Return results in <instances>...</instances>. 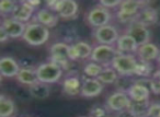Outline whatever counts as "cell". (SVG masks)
Wrapping results in <instances>:
<instances>
[{
	"mask_svg": "<svg viewBox=\"0 0 160 117\" xmlns=\"http://www.w3.org/2000/svg\"><path fill=\"white\" fill-rule=\"evenodd\" d=\"M149 5V1H137V0H124L118 8L116 19L121 23L131 24L136 20L138 13L142 8Z\"/></svg>",
	"mask_w": 160,
	"mask_h": 117,
	"instance_id": "obj_1",
	"label": "cell"
},
{
	"mask_svg": "<svg viewBox=\"0 0 160 117\" xmlns=\"http://www.w3.org/2000/svg\"><path fill=\"white\" fill-rule=\"evenodd\" d=\"M22 38L24 42H27L31 46H41L48 41L49 30L48 27H44L40 23L32 21L27 24Z\"/></svg>",
	"mask_w": 160,
	"mask_h": 117,
	"instance_id": "obj_2",
	"label": "cell"
},
{
	"mask_svg": "<svg viewBox=\"0 0 160 117\" xmlns=\"http://www.w3.org/2000/svg\"><path fill=\"white\" fill-rule=\"evenodd\" d=\"M138 59L133 54H118L114 58L111 67L122 77L135 76V69Z\"/></svg>",
	"mask_w": 160,
	"mask_h": 117,
	"instance_id": "obj_3",
	"label": "cell"
},
{
	"mask_svg": "<svg viewBox=\"0 0 160 117\" xmlns=\"http://www.w3.org/2000/svg\"><path fill=\"white\" fill-rule=\"evenodd\" d=\"M46 8L65 20L76 18L78 13V3L73 0H51L46 2Z\"/></svg>",
	"mask_w": 160,
	"mask_h": 117,
	"instance_id": "obj_4",
	"label": "cell"
},
{
	"mask_svg": "<svg viewBox=\"0 0 160 117\" xmlns=\"http://www.w3.org/2000/svg\"><path fill=\"white\" fill-rule=\"evenodd\" d=\"M62 70L64 69L60 66H58L57 64L48 61L41 64L36 68V73H38V81L46 84H51L59 81L62 76Z\"/></svg>",
	"mask_w": 160,
	"mask_h": 117,
	"instance_id": "obj_5",
	"label": "cell"
},
{
	"mask_svg": "<svg viewBox=\"0 0 160 117\" xmlns=\"http://www.w3.org/2000/svg\"><path fill=\"white\" fill-rule=\"evenodd\" d=\"M118 54L121 53L115 48V46L99 44L96 47H93L90 60L97 62V64H100L103 67H111L114 58Z\"/></svg>",
	"mask_w": 160,
	"mask_h": 117,
	"instance_id": "obj_6",
	"label": "cell"
},
{
	"mask_svg": "<svg viewBox=\"0 0 160 117\" xmlns=\"http://www.w3.org/2000/svg\"><path fill=\"white\" fill-rule=\"evenodd\" d=\"M112 14L110 12V9L101 6L100 3L93 6L90 8V10L86 14V19L89 25H91L94 29L104 27V25L110 24Z\"/></svg>",
	"mask_w": 160,
	"mask_h": 117,
	"instance_id": "obj_7",
	"label": "cell"
},
{
	"mask_svg": "<svg viewBox=\"0 0 160 117\" xmlns=\"http://www.w3.org/2000/svg\"><path fill=\"white\" fill-rule=\"evenodd\" d=\"M69 47H70V45L64 42H57L53 44L49 48V61L55 62L62 69H66L70 62Z\"/></svg>",
	"mask_w": 160,
	"mask_h": 117,
	"instance_id": "obj_8",
	"label": "cell"
},
{
	"mask_svg": "<svg viewBox=\"0 0 160 117\" xmlns=\"http://www.w3.org/2000/svg\"><path fill=\"white\" fill-rule=\"evenodd\" d=\"M132 104V100L126 91H116L112 93L105 102V108L111 112H122L128 110Z\"/></svg>",
	"mask_w": 160,
	"mask_h": 117,
	"instance_id": "obj_9",
	"label": "cell"
},
{
	"mask_svg": "<svg viewBox=\"0 0 160 117\" xmlns=\"http://www.w3.org/2000/svg\"><path fill=\"white\" fill-rule=\"evenodd\" d=\"M93 37L101 45L114 46V44H116L118 37H120V34H118V30H116V27L114 25L108 24L104 25V27L94 29Z\"/></svg>",
	"mask_w": 160,
	"mask_h": 117,
	"instance_id": "obj_10",
	"label": "cell"
},
{
	"mask_svg": "<svg viewBox=\"0 0 160 117\" xmlns=\"http://www.w3.org/2000/svg\"><path fill=\"white\" fill-rule=\"evenodd\" d=\"M126 34L131 35L134 40L136 41V43L138 44V46H142L147 43H150V37H151V32L148 29V27L142 24L138 21H134L131 24H128L126 29Z\"/></svg>",
	"mask_w": 160,
	"mask_h": 117,
	"instance_id": "obj_11",
	"label": "cell"
},
{
	"mask_svg": "<svg viewBox=\"0 0 160 117\" xmlns=\"http://www.w3.org/2000/svg\"><path fill=\"white\" fill-rule=\"evenodd\" d=\"M0 27L8 34L10 38H20L24 34L27 24L12 18H2Z\"/></svg>",
	"mask_w": 160,
	"mask_h": 117,
	"instance_id": "obj_12",
	"label": "cell"
},
{
	"mask_svg": "<svg viewBox=\"0 0 160 117\" xmlns=\"http://www.w3.org/2000/svg\"><path fill=\"white\" fill-rule=\"evenodd\" d=\"M93 48L91 45L88 44L87 42L79 41V42L71 44L69 47V59L71 61H76L79 59H87L91 57V54Z\"/></svg>",
	"mask_w": 160,
	"mask_h": 117,
	"instance_id": "obj_13",
	"label": "cell"
},
{
	"mask_svg": "<svg viewBox=\"0 0 160 117\" xmlns=\"http://www.w3.org/2000/svg\"><path fill=\"white\" fill-rule=\"evenodd\" d=\"M103 85L98 79L96 78H86L82 81V86H81V93L80 95L87 99L96 97L101 94L103 91Z\"/></svg>",
	"mask_w": 160,
	"mask_h": 117,
	"instance_id": "obj_14",
	"label": "cell"
},
{
	"mask_svg": "<svg viewBox=\"0 0 160 117\" xmlns=\"http://www.w3.org/2000/svg\"><path fill=\"white\" fill-rule=\"evenodd\" d=\"M59 17L56 12L52 11V10L47 9V8H43L35 12L33 17V22H38L40 24L44 25L46 27H54L57 25Z\"/></svg>",
	"mask_w": 160,
	"mask_h": 117,
	"instance_id": "obj_15",
	"label": "cell"
},
{
	"mask_svg": "<svg viewBox=\"0 0 160 117\" xmlns=\"http://www.w3.org/2000/svg\"><path fill=\"white\" fill-rule=\"evenodd\" d=\"M34 14H35V9L28 5L25 0H23V1H19L17 3L16 9L13 10L11 14V18L28 24V23H30L32 17H34Z\"/></svg>",
	"mask_w": 160,
	"mask_h": 117,
	"instance_id": "obj_16",
	"label": "cell"
},
{
	"mask_svg": "<svg viewBox=\"0 0 160 117\" xmlns=\"http://www.w3.org/2000/svg\"><path fill=\"white\" fill-rule=\"evenodd\" d=\"M21 67L16 59L9 56H3L0 59V73L3 78H17Z\"/></svg>",
	"mask_w": 160,
	"mask_h": 117,
	"instance_id": "obj_17",
	"label": "cell"
},
{
	"mask_svg": "<svg viewBox=\"0 0 160 117\" xmlns=\"http://www.w3.org/2000/svg\"><path fill=\"white\" fill-rule=\"evenodd\" d=\"M160 49L152 43H147L142 46L138 47L137 51H136V56H137L138 60H142V61L151 62L153 60L158 59Z\"/></svg>",
	"mask_w": 160,
	"mask_h": 117,
	"instance_id": "obj_18",
	"label": "cell"
},
{
	"mask_svg": "<svg viewBox=\"0 0 160 117\" xmlns=\"http://www.w3.org/2000/svg\"><path fill=\"white\" fill-rule=\"evenodd\" d=\"M126 93L131 97L132 101H147L150 96V90L148 86L135 81L131 84L128 89L126 90Z\"/></svg>",
	"mask_w": 160,
	"mask_h": 117,
	"instance_id": "obj_19",
	"label": "cell"
},
{
	"mask_svg": "<svg viewBox=\"0 0 160 117\" xmlns=\"http://www.w3.org/2000/svg\"><path fill=\"white\" fill-rule=\"evenodd\" d=\"M138 44L131 35L124 33L123 35H120L118 42L115 44V48L121 54H132L136 53L138 49Z\"/></svg>",
	"mask_w": 160,
	"mask_h": 117,
	"instance_id": "obj_20",
	"label": "cell"
},
{
	"mask_svg": "<svg viewBox=\"0 0 160 117\" xmlns=\"http://www.w3.org/2000/svg\"><path fill=\"white\" fill-rule=\"evenodd\" d=\"M157 20H158V11L156 8L151 7L150 2H149L148 6H146V7L140 10L137 18H136V21L146 25V27H150V25L155 24L157 22Z\"/></svg>",
	"mask_w": 160,
	"mask_h": 117,
	"instance_id": "obj_21",
	"label": "cell"
},
{
	"mask_svg": "<svg viewBox=\"0 0 160 117\" xmlns=\"http://www.w3.org/2000/svg\"><path fill=\"white\" fill-rule=\"evenodd\" d=\"M81 86L82 82L80 81L78 77H67L62 81V91L69 96H76V95L81 93Z\"/></svg>",
	"mask_w": 160,
	"mask_h": 117,
	"instance_id": "obj_22",
	"label": "cell"
},
{
	"mask_svg": "<svg viewBox=\"0 0 160 117\" xmlns=\"http://www.w3.org/2000/svg\"><path fill=\"white\" fill-rule=\"evenodd\" d=\"M17 80L20 83L25 84V85H33L34 83L38 82V73H36V68H30V67H22L17 76Z\"/></svg>",
	"mask_w": 160,
	"mask_h": 117,
	"instance_id": "obj_23",
	"label": "cell"
},
{
	"mask_svg": "<svg viewBox=\"0 0 160 117\" xmlns=\"http://www.w3.org/2000/svg\"><path fill=\"white\" fill-rule=\"evenodd\" d=\"M29 93L32 97L36 100H45L51 94V89L48 84L38 81L33 85L29 86Z\"/></svg>",
	"mask_w": 160,
	"mask_h": 117,
	"instance_id": "obj_24",
	"label": "cell"
},
{
	"mask_svg": "<svg viewBox=\"0 0 160 117\" xmlns=\"http://www.w3.org/2000/svg\"><path fill=\"white\" fill-rule=\"evenodd\" d=\"M16 113V104L9 96L0 95V117H11Z\"/></svg>",
	"mask_w": 160,
	"mask_h": 117,
	"instance_id": "obj_25",
	"label": "cell"
},
{
	"mask_svg": "<svg viewBox=\"0 0 160 117\" xmlns=\"http://www.w3.org/2000/svg\"><path fill=\"white\" fill-rule=\"evenodd\" d=\"M150 102L147 101H132L129 110L134 113L137 117H148V110L150 107Z\"/></svg>",
	"mask_w": 160,
	"mask_h": 117,
	"instance_id": "obj_26",
	"label": "cell"
},
{
	"mask_svg": "<svg viewBox=\"0 0 160 117\" xmlns=\"http://www.w3.org/2000/svg\"><path fill=\"white\" fill-rule=\"evenodd\" d=\"M98 80L103 84H113L118 80V73L112 67H104Z\"/></svg>",
	"mask_w": 160,
	"mask_h": 117,
	"instance_id": "obj_27",
	"label": "cell"
},
{
	"mask_svg": "<svg viewBox=\"0 0 160 117\" xmlns=\"http://www.w3.org/2000/svg\"><path fill=\"white\" fill-rule=\"evenodd\" d=\"M152 65L151 62L142 61V60H138L137 66L135 69V76H138L140 78H150L152 77Z\"/></svg>",
	"mask_w": 160,
	"mask_h": 117,
	"instance_id": "obj_28",
	"label": "cell"
},
{
	"mask_svg": "<svg viewBox=\"0 0 160 117\" xmlns=\"http://www.w3.org/2000/svg\"><path fill=\"white\" fill-rule=\"evenodd\" d=\"M103 69H104V67L101 66L100 64H97L94 61H90L88 64H86L85 67H83V73L88 78H96V79H98V77L101 75Z\"/></svg>",
	"mask_w": 160,
	"mask_h": 117,
	"instance_id": "obj_29",
	"label": "cell"
},
{
	"mask_svg": "<svg viewBox=\"0 0 160 117\" xmlns=\"http://www.w3.org/2000/svg\"><path fill=\"white\" fill-rule=\"evenodd\" d=\"M17 1L13 0H2L0 2V13L2 16V18H6L7 14H12L13 10L16 9Z\"/></svg>",
	"mask_w": 160,
	"mask_h": 117,
	"instance_id": "obj_30",
	"label": "cell"
},
{
	"mask_svg": "<svg viewBox=\"0 0 160 117\" xmlns=\"http://www.w3.org/2000/svg\"><path fill=\"white\" fill-rule=\"evenodd\" d=\"M89 117H107V110L100 105H94L90 108Z\"/></svg>",
	"mask_w": 160,
	"mask_h": 117,
	"instance_id": "obj_31",
	"label": "cell"
},
{
	"mask_svg": "<svg viewBox=\"0 0 160 117\" xmlns=\"http://www.w3.org/2000/svg\"><path fill=\"white\" fill-rule=\"evenodd\" d=\"M148 117H160V102H153L148 110Z\"/></svg>",
	"mask_w": 160,
	"mask_h": 117,
	"instance_id": "obj_32",
	"label": "cell"
},
{
	"mask_svg": "<svg viewBox=\"0 0 160 117\" xmlns=\"http://www.w3.org/2000/svg\"><path fill=\"white\" fill-rule=\"evenodd\" d=\"M121 2H122L121 0H101L99 3L108 9H112V8H118Z\"/></svg>",
	"mask_w": 160,
	"mask_h": 117,
	"instance_id": "obj_33",
	"label": "cell"
},
{
	"mask_svg": "<svg viewBox=\"0 0 160 117\" xmlns=\"http://www.w3.org/2000/svg\"><path fill=\"white\" fill-rule=\"evenodd\" d=\"M149 90H150V92H152L153 94H160V80L157 79V78L151 77Z\"/></svg>",
	"mask_w": 160,
	"mask_h": 117,
	"instance_id": "obj_34",
	"label": "cell"
},
{
	"mask_svg": "<svg viewBox=\"0 0 160 117\" xmlns=\"http://www.w3.org/2000/svg\"><path fill=\"white\" fill-rule=\"evenodd\" d=\"M116 117H137L131 110H122V112H118L116 114Z\"/></svg>",
	"mask_w": 160,
	"mask_h": 117,
	"instance_id": "obj_35",
	"label": "cell"
},
{
	"mask_svg": "<svg viewBox=\"0 0 160 117\" xmlns=\"http://www.w3.org/2000/svg\"><path fill=\"white\" fill-rule=\"evenodd\" d=\"M9 36H8V34L6 33L5 31H3L1 27H0V42L1 43H6L8 40H9Z\"/></svg>",
	"mask_w": 160,
	"mask_h": 117,
	"instance_id": "obj_36",
	"label": "cell"
},
{
	"mask_svg": "<svg viewBox=\"0 0 160 117\" xmlns=\"http://www.w3.org/2000/svg\"><path fill=\"white\" fill-rule=\"evenodd\" d=\"M25 1H27V0H25ZM27 3L36 10V9H38V6L41 5V1H38V0H29V1H27Z\"/></svg>",
	"mask_w": 160,
	"mask_h": 117,
	"instance_id": "obj_37",
	"label": "cell"
},
{
	"mask_svg": "<svg viewBox=\"0 0 160 117\" xmlns=\"http://www.w3.org/2000/svg\"><path fill=\"white\" fill-rule=\"evenodd\" d=\"M153 75H156V76H160V69H159V70L156 71V72L153 73Z\"/></svg>",
	"mask_w": 160,
	"mask_h": 117,
	"instance_id": "obj_38",
	"label": "cell"
},
{
	"mask_svg": "<svg viewBox=\"0 0 160 117\" xmlns=\"http://www.w3.org/2000/svg\"><path fill=\"white\" fill-rule=\"evenodd\" d=\"M157 62L160 65V53H159V56H158V59H157Z\"/></svg>",
	"mask_w": 160,
	"mask_h": 117,
	"instance_id": "obj_39",
	"label": "cell"
},
{
	"mask_svg": "<svg viewBox=\"0 0 160 117\" xmlns=\"http://www.w3.org/2000/svg\"><path fill=\"white\" fill-rule=\"evenodd\" d=\"M107 117H109V116H107ZM110 117H112V116H110ZM114 117H116V116H114Z\"/></svg>",
	"mask_w": 160,
	"mask_h": 117,
	"instance_id": "obj_40",
	"label": "cell"
},
{
	"mask_svg": "<svg viewBox=\"0 0 160 117\" xmlns=\"http://www.w3.org/2000/svg\"><path fill=\"white\" fill-rule=\"evenodd\" d=\"M83 117H85V116H83Z\"/></svg>",
	"mask_w": 160,
	"mask_h": 117,
	"instance_id": "obj_41",
	"label": "cell"
}]
</instances>
